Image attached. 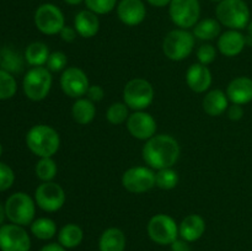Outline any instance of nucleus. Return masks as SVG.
I'll use <instances>...</instances> for the list:
<instances>
[{
  "mask_svg": "<svg viewBox=\"0 0 252 251\" xmlns=\"http://www.w3.org/2000/svg\"><path fill=\"white\" fill-rule=\"evenodd\" d=\"M68 57L64 52L56 51L52 52L49 54V58L47 61L46 68L48 69L51 73H63L66 68H68Z\"/></svg>",
  "mask_w": 252,
  "mask_h": 251,
  "instance_id": "nucleus-35",
  "label": "nucleus"
},
{
  "mask_svg": "<svg viewBox=\"0 0 252 251\" xmlns=\"http://www.w3.org/2000/svg\"><path fill=\"white\" fill-rule=\"evenodd\" d=\"M154 88L147 79H132L123 89V102L133 111L147 110L154 101Z\"/></svg>",
  "mask_w": 252,
  "mask_h": 251,
  "instance_id": "nucleus-7",
  "label": "nucleus"
},
{
  "mask_svg": "<svg viewBox=\"0 0 252 251\" xmlns=\"http://www.w3.org/2000/svg\"><path fill=\"white\" fill-rule=\"evenodd\" d=\"M65 4L68 5H71V6H76V5H80L81 2H84L85 0H63Z\"/></svg>",
  "mask_w": 252,
  "mask_h": 251,
  "instance_id": "nucleus-45",
  "label": "nucleus"
},
{
  "mask_svg": "<svg viewBox=\"0 0 252 251\" xmlns=\"http://www.w3.org/2000/svg\"><path fill=\"white\" fill-rule=\"evenodd\" d=\"M31 239L24 226L17 224H4L0 226V250L30 251Z\"/></svg>",
  "mask_w": 252,
  "mask_h": 251,
  "instance_id": "nucleus-14",
  "label": "nucleus"
},
{
  "mask_svg": "<svg viewBox=\"0 0 252 251\" xmlns=\"http://www.w3.org/2000/svg\"><path fill=\"white\" fill-rule=\"evenodd\" d=\"M169 16L179 29H193L201 17V2L199 0H171Z\"/></svg>",
  "mask_w": 252,
  "mask_h": 251,
  "instance_id": "nucleus-9",
  "label": "nucleus"
},
{
  "mask_svg": "<svg viewBox=\"0 0 252 251\" xmlns=\"http://www.w3.org/2000/svg\"><path fill=\"white\" fill-rule=\"evenodd\" d=\"M88 10L96 15H107L117 7L118 0H85Z\"/></svg>",
  "mask_w": 252,
  "mask_h": 251,
  "instance_id": "nucleus-34",
  "label": "nucleus"
},
{
  "mask_svg": "<svg viewBox=\"0 0 252 251\" xmlns=\"http://www.w3.org/2000/svg\"><path fill=\"white\" fill-rule=\"evenodd\" d=\"M129 117V107L125 102H113L106 111V120L113 126L127 122Z\"/></svg>",
  "mask_w": 252,
  "mask_h": 251,
  "instance_id": "nucleus-32",
  "label": "nucleus"
},
{
  "mask_svg": "<svg viewBox=\"0 0 252 251\" xmlns=\"http://www.w3.org/2000/svg\"><path fill=\"white\" fill-rule=\"evenodd\" d=\"M59 84H61L62 91L66 96L75 98V100L86 96V93L90 88L88 75L83 69L78 68V66H68L62 73Z\"/></svg>",
  "mask_w": 252,
  "mask_h": 251,
  "instance_id": "nucleus-13",
  "label": "nucleus"
},
{
  "mask_svg": "<svg viewBox=\"0 0 252 251\" xmlns=\"http://www.w3.org/2000/svg\"><path fill=\"white\" fill-rule=\"evenodd\" d=\"M48 46L43 42H33L29 44L25 51V59L31 66H43L49 58Z\"/></svg>",
  "mask_w": 252,
  "mask_h": 251,
  "instance_id": "nucleus-27",
  "label": "nucleus"
},
{
  "mask_svg": "<svg viewBox=\"0 0 252 251\" xmlns=\"http://www.w3.org/2000/svg\"><path fill=\"white\" fill-rule=\"evenodd\" d=\"M246 29H248V36L252 38V20L250 21V24L248 25V27H246Z\"/></svg>",
  "mask_w": 252,
  "mask_h": 251,
  "instance_id": "nucleus-46",
  "label": "nucleus"
},
{
  "mask_svg": "<svg viewBox=\"0 0 252 251\" xmlns=\"http://www.w3.org/2000/svg\"><path fill=\"white\" fill-rule=\"evenodd\" d=\"M216 17L228 30L246 29L250 24V9L244 0H223L216 7Z\"/></svg>",
  "mask_w": 252,
  "mask_h": 251,
  "instance_id": "nucleus-3",
  "label": "nucleus"
},
{
  "mask_svg": "<svg viewBox=\"0 0 252 251\" xmlns=\"http://www.w3.org/2000/svg\"><path fill=\"white\" fill-rule=\"evenodd\" d=\"M147 2L154 7H165L169 6L171 0H147Z\"/></svg>",
  "mask_w": 252,
  "mask_h": 251,
  "instance_id": "nucleus-43",
  "label": "nucleus"
},
{
  "mask_svg": "<svg viewBox=\"0 0 252 251\" xmlns=\"http://www.w3.org/2000/svg\"><path fill=\"white\" fill-rule=\"evenodd\" d=\"M196 54L197 59H198V63L203 64V65H209V64H212L216 61L217 49L213 44L204 43L197 49Z\"/></svg>",
  "mask_w": 252,
  "mask_h": 251,
  "instance_id": "nucleus-36",
  "label": "nucleus"
},
{
  "mask_svg": "<svg viewBox=\"0 0 252 251\" xmlns=\"http://www.w3.org/2000/svg\"><path fill=\"white\" fill-rule=\"evenodd\" d=\"M36 202L30 194L25 192H16L5 202L6 218L12 224L21 226L31 225L36 216Z\"/></svg>",
  "mask_w": 252,
  "mask_h": 251,
  "instance_id": "nucleus-5",
  "label": "nucleus"
},
{
  "mask_svg": "<svg viewBox=\"0 0 252 251\" xmlns=\"http://www.w3.org/2000/svg\"><path fill=\"white\" fill-rule=\"evenodd\" d=\"M5 217H6V212H5V206H2V204L0 203V225H1L2 221H4Z\"/></svg>",
  "mask_w": 252,
  "mask_h": 251,
  "instance_id": "nucleus-44",
  "label": "nucleus"
},
{
  "mask_svg": "<svg viewBox=\"0 0 252 251\" xmlns=\"http://www.w3.org/2000/svg\"><path fill=\"white\" fill-rule=\"evenodd\" d=\"M26 145L38 157H52L61 148V135L48 125H36L26 134Z\"/></svg>",
  "mask_w": 252,
  "mask_h": 251,
  "instance_id": "nucleus-2",
  "label": "nucleus"
},
{
  "mask_svg": "<svg viewBox=\"0 0 252 251\" xmlns=\"http://www.w3.org/2000/svg\"><path fill=\"white\" fill-rule=\"evenodd\" d=\"M122 186L130 193H145L155 187V170L149 166H133L122 175Z\"/></svg>",
  "mask_w": 252,
  "mask_h": 251,
  "instance_id": "nucleus-12",
  "label": "nucleus"
},
{
  "mask_svg": "<svg viewBox=\"0 0 252 251\" xmlns=\"http://www.w3.org/2000/svg\"><path fill=\"white\" fill-rule=\"evenodd\" d=\"M221 25L217 19L207 17V19L199 20L196 26L192 29L194 38L201 41H213L220 36Z\"/></svg>",
  "mask_w": 252,
  "mask_h": 251,
  "instance_id": "nucleus-25",
  "label": "nucleus"
},
{
  "mask_svg": "<svg viewBox=\"0 0 252 251\" xmlns=\"http://www.w3.org/2000/svg\"><path fill=\"white\" fill-rule=\"evenodd\" d=\"M147 231L152 241L158 245H171L180 236L179 224L169 214H155L148 221Z\"/></svg>",
  "mask_w": 252,
  "mask_h": 251,
  "instance_id": "nucleus-8",
  "label": "nucleus"
},
{
  "mask_svg": "<svg viewBox=\"0 0 252 251\" xmlns=\"http://www.w3.org/2000/svg\"><path fill=\"white\" fill-rule=\"evenodd\" d=\"M212 73L207 65L201 63H194L187 69L186 84L193 93L203 94L212 86Z\"/></svg>",
  "mask_w": 252,
  "mask_h": 251,
  "instance_id": "nucleus-17",
  "label": "nucleus"
},
{
  "mask_svg": "<svg viewBox=\"0 0 252 251\" xmlns=\"http://www.w3.org/2000/svg\"><path fill=\"white\" fill-rule=\"evenodd\" d=\"M74 29L83 38H93L100 31L98 15L90 10H81L74 17Z\"/></svg>",
  "mask_w": 252,
  "mask_h": 251,
  "instance_id": "nucleus-21",
  "label": "nucleus"
},
{
  "mask_svg": "<svg viewBox=\"0 0 252 251\" xmlns=\"http://www.w3.org/2000/svg\"><path fill=\"white\" fill-rule=\"evenodd\" d=\"M203 111L211 117H219L226 112L229 107V98L226 93L219 89L208 91L202 101Z\"/></svg>",
  "mask_w": 252,
  "mask_h": 251,
  "instance_id": "nucleus-22",
  "label": "nucleus"
},
{
  "mask_svg": "<svg viewBox=\"0 0 252 251\" xmlns=\"http://www.w3.org/2000/svg\"><path fill=\"white\" fill-rule=\"evenodd\" d=\"M34 25L41 33L47 36L59 34L65 26V17L63 11L57 5L51 2H44L37 7L34 12Z\"/></svg>",
  "mask_w": 252,
  "mask_h": 251,
  "instance_id": "nucleus-10",
  "label": "nucleus"
},
{
  "mask_svg": "<svg viewBox=\"0 0 252 251\" xmlns=\"http://www.w3.org/2000/svg\"><path fill=\"white\" fill-rule=\"evenodd\" d=\"M212 2H217V4H219L220 1H223V0H211Z\"/></svg>",
  "mask_w": 252,
  "mask_h": 251,
  "instance_id": "nucleus-47",
  "label": "nucleus"
},
{
  "mask_svg": "<svg viewBox=\"0 0 252 251\" xmlns=\"http://www.w3.org/2000/svg\"><path fill=\"white\" fill-rule=\"evenodd\" d=\"M17 84L11 73L0 69V100H9L16 94Z\"/></svg>",
  "mask_w": 252,
  "mask_h": 251,
  "instance_id": "nucleus-33",
  "label": "nucleus"
},
{
  "mask_svg": "<svg viewBox=\"0 0 252 251\" xmlns=\"http://www.w3.org/2000/svg\"><path fill=\"white\" fill-rule=\"evenodd\" d=\"M39 251H66V249L63 248L59 243H51L44 245Z\"/></svg>",
  "mask_w": 252,
  "mask_h": 251,
  "instance_id": "nucleus-42",
  "label": "nucleus"
},
{
  "mask_svg": "<svg viewBox=\"0 0 252 251\" xmlns=\"http://www.w3.org/2000/svg\"><path fill=\"white\" fill-rule=\"evenodd\" d=\"M59 36H61V38L63 39L64 42H66V43H71V42H74L76 39V37L79 36L78 32H76V30L74 29V26H64L63 29H62V31L59 32Z\"/></svg>",
  "mask_w": 252,
  "mask_h": 251,
  "instance_id": "nucleus-40",
  "label": "nucleus"
},
{
  "mask_svg": "<svg viewBox=\"0 0 252 251\" xmlns=\"http://www.w3.org/2000/svg\"><path fill=\"white\" fill-rule=\"evenodd\" d=\"M84 239V231L78 224L69 223L62 226L58 231V243L65 249H74L81 244Z\"/></svg>",
  "mask_w": 252,
  "mask_h": 251,
  "instance_id": "nucleus-26",
  "label": "nucleus"
},
{
  "mask_svg": "<svg viewBox=\"0 0 252 251\" xmlns=\"http://www.w3.org/2000/svg\"><path fill=\"white\" fill-rule=\"evenodd\" d=\"M34 171H36L37 179L41 180L42 182H51L56 179L58 166L53 157H39Z\"/></svg>",
  "mask_w": 252,
  "mask_h": 251,
  "instance_id": "nucleus-29",
  "label": "nucleus"
},
{
  "mask_svg": "<svg viewBox=\"0 0 252 251\" xmlns=\"http://www.w3.org/2000/svg\"><path fill=\"white\" fill-rule=\"evenodd\" d=\"M52 84H53V76L46 66H32L25 74L22 88L27 98L38 102L49 95Z\"/></svg>",
  "mask_w": 252,
  "mask_h": 251,
  "instance_id": "nucleus-6",
  "label": "nucleus"
},
{
  "mask_svg": "<svg viewBox=\"0 0 252 251\" xmlns=\"http://www.w3.org/2000/svg\"><path fill=\"white\" fill-rule=\"evenodd\" d=\"M30 226H31V233L39 240H49L54 238L58 231L56 221L47 217L34 219Z\"/></svg>",
  "mask_w": 252,
  "mask_h": 251,
  "instance_id": "nucleus-28",
  "label": "nucleus"
},
{
  "mask_svg": "<svg viewBox=\"0 0 252 251\" xmlns=\"http://www.w3.org/2000/svg\"><path fill=\"white\" fill-rule=\"evenodd\" d=\"M127 129L138 140H149L157 134L158 125L155 118L145 111H134L127 120Z\"/></svg>",
  "mask_w": 252,
  "mask_h": 251,
  "instance_id": "nucleus-15",
  "label": "nucleus"
},
{
  "mask_svg": "<svg viewBox=\"0 0 252 251\" xmlns=\"http://www.w3.org/2000/svg\"><path fill=\"white\" fill-rule=\"evenodd\" d=\"M65 191L57 182H42L34 191V202L37 207L47 213H54L63 208L65 203Z\"/></svg>",
  "mask_w": 252,
  "mask_h": 251,
  "instance_id": "nucleus-11",
  "label": "nucleus"
},
{
  "mask_svg": "<svg viewBox=\"0 0 252 251\" xmlns=\"http://www.w3.org/2000/svg\"><path fill=\"white\" fill-rule=\"evenodd\" d=\"M181 155L179 142L170 134H155L147 140L142 149V157L147 166L153 170L174 167Z\"/></svg>",
  "mask_w": 252,
  "mask_h": 251,
  "instance_id": "nucleus-1",
  "label": "nucleus"
},
{
  "mask_svg": "<svg viewBox=\"0 0 252 251\" xmlns=\"http://www.w3.org/2000/svg\"><path fill=\"white\" fill-rule=\"evenodd\" d=\"M193 33L189 30L175 29L171 30L162 39V52L165 57L172 62H181L189 58L194 48Z\"/></svg>",
  "mask_w": 252,
  "mask_h": 251,
  "instance_id": "nucleus-4",
  "label": "nucleus"
},
{
  "mask_svg": "<svg viewBox=\"0 0 252 251\" xmlns=\"http://www.w3.org/2000/svg\"><path fill=\"white\" fill-rule=\"evenodd\" d=\"M86 97L93 102H100L105 97V90L100 85H90L88 93H86Z\"/></svg>",
  "mask_w": 252,
  "mask_h": 251,
  "instance_id": "nucleus-38",
  "label": "nucleus"
},
{
  "mask_svg": "<svg viewBox=\"0 0 252 251\" xmlns=\"http://www.w3.org/2000/svg\"><path fill=\"white\" fill-rule=\"evenodd\" d=\"M246 46V36H244L238 30H228L220 33L217 42L218 51L223 56L233 58L239 56Z\"/></svg>",
  "mask_w": 252,
  "mask_h": 251,
  "instance_id": "nucleus-18",
  "label": "nucleus"
},
{
  "mask_svg": "<svg viewBox=\"0 0 252 251\" xmlns=\"http://www.w3.org/2000/svg\"><path fill=\"white\" fill-rule=\"evenodd\" d=\"M0 65L1 69L9 73H20L24 68L21 56L11 48H4L0 51Z\"/></svg>",
  "mask_w": 252,
  "mask_h": 251,
  "instance_id": "nucleus-30",
  "label": "nucleus"
},
{
  "mask_svg": "<svg viewBox=\"0 0 252 251\" xmlns=\"http://www.w3.org/2000/svg\"><path fill=\"white\" fill-rule=\"evenodd\" d=\"M116 9L118 19L126 26H138L147 17V6L143 0H120Z\"/></svg>",
  "mask_w": 252,
  "mask_h": 251,
  "instance_id": "nucleus-16",
  "label": "nucleus"
},
{
  "mask_svg": "<svg viewBox=\"0 0 252 251\" xmlns=\"http://www.w3.org/2000/svg\"><path fill=\"white\" fill-rule=\"evenodd\" d=\"M226 96L231 103L246 105L252 101V79L249 76H238L226 86Z\"/></svg>",
  "mask_w": 252,
  "mask_h": 251,
  "instance_id": "nucleus-19",
  "label": "nucleus"
},
{
  "mask_svg": "<svg viewBox=\"0 0 252 251\" xmlns=\"http://www.w3.org/2000/svg\"><path fill=\"white\" fill-rule=\"evenodd\" d=\"M244 113H245V111H244L243 106L236 105V103L229 105L228 110H226V116H228L229 120L235 121V122L236 121H240L244 117Z\"/></svg>",
  "mask_w": 252,
  "mask_h": 251,
  "instance_id": "nucleus-39",
  "label": "nucleus"
},
{
  "mask_svg": "<svg viewBox=\"0 0 252 251\" xmlns=\"http://www.w3.org/2000/svg\"><path fill=\"white\" fill-rule=\"evenodd\" d=\"M170 246H171V251H191L189 243H187L184 239H177Z\"/></svg>",
  "mask_w": 252,
  "mask_h": 251,
  "instance_id": "nucleus-41",
  "label": "nucleus"
},
{
  "mask_svg": "<svg viewBox=\"0 0 252 251\" xmlns=\"http://www.w3.org/2000/svg\"><path fill=\"white\" fill-rule=\"evenodd\" d=\"M15 174L5 162H0V192L6 191L14 185Z\"/></svg>",
  "mask_w": 252,
  "mask_h": 251,
  "instance_id": "nucleus-37",
  "label": "nucleus"
},
{
  "mask_svg": "<svg viewBox=\"0 0 252 251\" xmlns=\"http://www.w3.org/2000/svg\"><path fill=\"white\" fill-rule=\"evenodd\" d=\"M71 116L78 125L86 126L95 120L96 106L95 102L89 100L88 97L76 98L71 106Z\"/></svg>",
  "mask_w": 252,
  "mask_h": 251,
  "instance_id": "nucleus-24",
  "label": "nucleus"
},
{
  "mask_svg": "<svg viewBox=\"0 0 252 251\" xmlns=\"http://www.w3.org/2000/svg\"><path fill=\"white\" fill-rule=\"evenodd\" d=\"M179 185V174L172 167L158 170L155 172V186L164 191L174 189Z\"/></svg>",
  "mask_w": 252,
  "mask_h": 251,
  "instance_id": "nucleus-31",
  "label": "nucleus"
},
{
  "mask_svg": "<svg viewBox=\"0 0 252 251\" xmlns=\"http://www.w3.org/2000/svg\"><path fill=\"white\" fill-rule=\"evenodd\" d=\"M126 235L120 228H107L103 230L98 239V250L100 251H125Z\"/></svg>",
  "mask_w": 252,
  "mask_h": 251,
  "instance_id": "nucleus-23",
  "label": "nucleus"
},
{
  "mask_svg": "<svg viewBox=\"0 0 252 251\" xmlns=\"http://www.w3.org/2000/svg\"><path fill=\"white\" fill-rule=\"evenodd\" d=\"M206 231V220L199 214H189L179 224L180 238L187 243L199 240Z\"/></svg>",
  "mask_w": 252,
  "mask_h": 251,
  "instance_id": "nucleus-20",
  "label": "nucleus"
},
{
  "mask_svg": "<svg viewBox=\"0 0 252 251\" xmlns=\"http://www.w3.org/2000/svg\"><path fill=\"white\" fill-rule=\"evenodd\" d=\"M1 154H2V145L1 143H0V157H1Z\"/></svg>",
  "mask_w": 252,
  "mask_h": 251,
  "instance_id": "nucleus-48",
  "label": "nucleus"
}]
</instances>
